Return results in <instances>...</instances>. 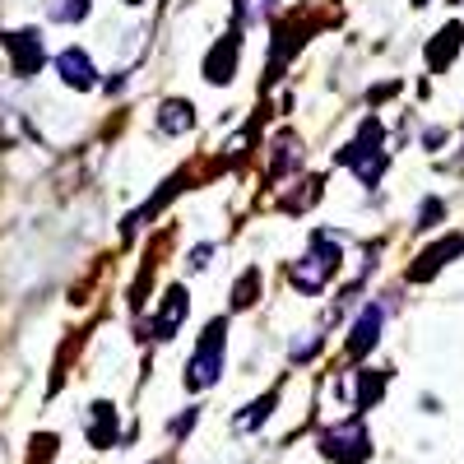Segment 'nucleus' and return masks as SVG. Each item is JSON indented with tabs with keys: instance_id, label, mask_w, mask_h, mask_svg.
Instances as JSON below:
<instances>
[{
	"instance_id": "obj_14",
	"label": "nucleus",
	"mask_w": 464,
	"mask_h": 464,
	"mask_svg": "<svg viewBox=\"0 0 464 464\" xmlns=\"http://www.w3.org/2000/svg\"><path fill=\"white\" fill-rule=\"evenodd\" d=\"M256 288H260V269H246L242 284L232 288V306H237V312H242V306H251L256 302Z\"/></svg>"
},
{
	"instance_id": "obj_9",
	"label": "nucleus",
	"mask_w": 464,
	"mask_h": 464,
	"mask_svg": "<svg viewBox=\"0 0 464 464\" xmlns=\"http://www.w3.org/2000/svg\"><path fill=\"white\" fill-rule=\"evenodd\" d=\"M459 43H464V28H459V24H446V28L437 33V43L428 47V65H432V70H446L450 56L459 52Z\"/></svg>"
},
{
	"instance_id": "obj_18",
	"label": "nucleus",
	"mask_w": 464,
	"mask_h": 464,
	"mask_svg": "<svg viewBox=\"0 0 464 464\" xmlns=\"http://www.w3.org/2000/svg\"><path fill=\"white\" fill-rule=\"evenodd\" d=\"M209 265V246H196V251H190V269H205Z\"/></svg>"
},
{
	"instance_id": "obj_12",
	"label": "nucleus",
	"mask_w": 464,
	"mask_h": 464,
	"mask_svg": "<svg viewBox=\"0 0 464 464\" xmlns=\"http://www.w3.org/2000/svg\"><path fill=\"white\" fill-rule=\"evenodd\" d=\"M385 372H358V400H353V409H372L381 395H385Z\"/></svg>"
},
{
	"instance_id": "obj_7",
	"label": "nucleus",
	"mask_w": 464,
	"mask_h": 464,
	"mask_svg": "<svg viewBox=\"0 0 464 464\" xmlns=\"http://www.w3.org/2000/svg\"><path fill=\"white\" fill-rule=\"evenodd\" d=\"M381 321H385V316H381V306H367V312L358 316V325H353V334H348L343 353H348V358H362L367 348L381 339Z\"/></svg>"
},
{
	"instance_id": "obj_3",
	"label": "nucleus",
	"mask_w": 464,
	"mask_h": 464,
	"mask_svg": "<svg viewBox=\"0 0 464 464\" xmlns=\"http://www.w3.org/2000/svg\"><path fill=\"white\" fill-rule=\"evenodd\" d=\"M5 52H10V65L19 80H33L43 70V37L33 28H19V33H5Z\"/></svg>"
},
{
	"instance_id": "obj_6",
	"label": "nucleus",
	"mask_w": 464,
	"mask_h": 464,
	"mask_svg": "<svg viewBox=\"0 0 464 464\" xmlns=\"http://www.w3.org/2000/svg\"><path fill=\"white\" fill-rule=\"evenodd\" d=\"M186 306H190V302H186V288H168L159 316H153V339H172L177 325L186 321Z\"/></svg>"
},
{
	"instance_id": "obj_1",
	"label": "nucleus",
	"mask_w": 464,
	"mask_h": 464,
	"mask_svg": "<svg viewBox=\"0 0 464 464\" xmlns=\"http://www.w3.org/2000/svg\"><path fill=\"white\" fill-rule=\"evenodd\" d=\"M218 372H223V321H209L200 348L186 362V385L190 391H209V385L218 381Z\"/></svg>"
},
{
	"instance_id": "obj_17",
	"label": "nucleus",
	"mask_w": 464,
	"mask_h": 464,
	"mask_svg": "<svg viewBox=\"0 0 464 464\" xmlns=\"http://www.w3.org/2000/svg\"><path fill=\"white\" fill-rule=\"evenodd\" d=\"M441 218V205L437 200H428V205H422V214H418V227H432Z\"/></svg>"
},
{
	"instance_id": "obj_13",
	"label": "nucleus",
	"mask_w": 464,
	"mask_h": 464,
	"mask_svg": "<svg viewBox=\"0 0 464 464\" xmlns=\"http://www.w3.org/2000/svg\"><path fill=\"white\" fill-rule=\"evenodd\" d=\"M47 14L56 24H80V19H89V0H52Z\"/></svg>"
},
{
	"instance_id": "obj_20",
	"label": "nucleus",
	"mask_w": 464,
	"mask_h": 464,
	"mask_svg": "<svg viewBox=\"0 0 464 464\" xmlns=\"http://www.w3.org/2000/svg\"><path fill=\"white\" fill-rule=\"evenodd\" d=\"M413 5H428V0H413Z\"/></svg>"
},
{
	"instance_id": "obj_4",
	"label": "nucleus",
	"mask_w": 464,
	"mask_h": 464,
	"mask_svg": "<svg viewBox=\"0 0 464 464\" xmlns=\"http://www.w3.org/2000/svg\"><path fill=\"white\" fill-rule=\"evenodd\" d=\"M56 74H61V84L74 89V93H89V89L98 84V70H93L89 52H80V47H65V52L56 56Z\"/></svg>"
},
{
	"instance_id": "obj_19",
	"label": "nucleus",
	"mask_w": 464,
	"mask_h": 464,
	"mask_svg": "<svg viewBox=\"0 0 464 464\" xmlns=\"http://www.w3.org/2000/svg\"><path fill=\"white\" fill-rule=\"evenodd\" d=\"M126 5H144V0H126Z\"/></svg>"
},
{
	"instance_id": "obj_2",
	"label": "nucleus",
	"mask_w": 464,
	"mask_h": 464,
	"mask_svg": "<svg viewBox=\"0 0 464 464\" xmlns=\"http://www.w3.org/2000/svg\"><path fill=\"white\" fill-rule=\"evenodd\" d=\"M321 450H325V459H334V464H362V459L372 455V441H367V432H362V422H343V428H334V432L321 437Z\"/></svg>"
},
{
	"instance_id": "obj_11",
	"label": "nucleus",
	"mask_w": 464,
	"mask_h": 464,
	"mask_svg": "<svg viewBox=\"0 0 464 464\" xmlns=\"http://www.w3.org/2000/svg\"><path fill=\"white\" fill-rule=\"evenodd\" d=\"M450 256H459V242H455V237H446V242H441V246H432V251H422V256H418L422 265H413V269H409V279H432Z\"/></svg>"
},
{
	"instance_id": "obj_15",
	"label": "nucleus",
	"mask_w": 464,
	"mask_h": 464,
	"mask_svg": "<svg viewBox=\"0 0 464 464\" xmlns=\"http://www.w3.org/2000/svg\"><path fill=\"white\" fill-rule=\"evenodd\" d=\"M269 10H275V0H237V19H242V24H256V19H265Z\"/></svg>"
},
{
	"instance_id": "obj_8",
	"label": "nucleus",
	"mask_w": 464,
	"mask_h": 464,
	"mask_svg": "<svg viewBox=\"0 0 464 464\" xmlns=\"http://www.w3.org/2000/svg\"><path fill=\"white\" fill-rule=\"evenodd\" d=\"M190 126H196V107H190V102L172 98V102L159 107V130H163V135H186Z\"/></svg>"
},
{
	"instance_id": "obj_5",
	"label": "nucleus",
	"mask_w": 464,
	"mask_h": 464,
	"mask_svg": "<svg viewBox=\"0 0 464 464\" xmlns=\"http://www.w3.org/2000/svg\"><path fill=\"white\" fill-rule=\"evenodd\" d=\"M237 52H242V37H237V33L218 37V47L205 56V80H209V84H227L232 70H237Z\"/></svg>"
},
{
	"instance_id": "obj_16",
	"label": "nucleus",
	"mask_w": 464,
	"mask_h": 464,
	"mask_svg": "<svg viewBox=\"0 0 464 464\" xmlns=\"http://www.w3.org/2000/svg\"><path fill=\"white\" fill-rule=\"evenodd\" d=\"M269 409H275V395L256 400V404H251V413H242V418H237V428H242V432H246V428H256V422H260V418H265Z\"/></svg>"
},
{
	"instance_id": "obj_10",
	"label": "nucleus",
	"mask_w": 464,
	"mask_h": 464,
	"mask_svg": "<svg viewBox=\"0 0 464 464\" xmlns=\"http://www.w3.org/2000/svg\"><path fill=\"white\" fill-rule=\"evenodd\" d=\"M89 441L98 450H107L116 441V409L111 404H93V413H89Z\"/></svg>"
}]
</instances>
